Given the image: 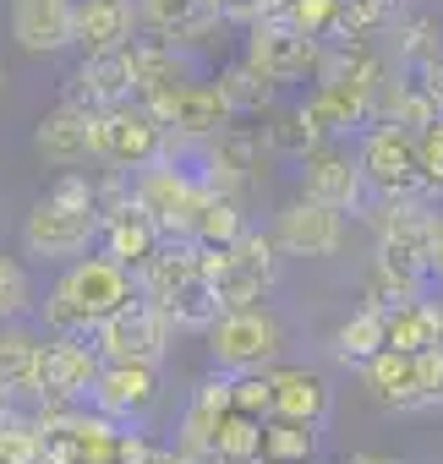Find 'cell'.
<instances>
[{
	"label": "cell",
	"instance_id": "43",
	"mask_svg": "<svg viewBox=\"0 0 443 464\" xmlns=\"http://www.w3.org/2000/svg\"><path fill=\"white\" fill-rule=\"evenodd\" d=\"M231 404L269 420L274 415V382H269V366L263 372H231Z\"/></svg>",
	"mask_w": 443,
	"mask_h": 464
},
{
	"label": "cell",
	"instance_id": "24",
	"mask_svg": "<svg viewBox=\"0 0 443 464\" xmlns=\"http://www.w3.org/2000/svg\"><path fill=\"white\" fill-rule=\"evenodd\" d=\"M356 372H361V388H367L372 404H383V410H421L416 366H410L405 350H389V344H383V350H378L372 361H361Z\"/></svg>",
	"mask_w": 443,
	"mask_h": 464
},
{
	"label": "cell",
	"instance_id": "41",
	"mask_svg": "<svg viewBox=\"0 0 443 464\" xmlns=\"http://www.w3.org/2000/svg\"><path fill=\"white\" fill-rule=\"evenodd\" d=\"M263 142H269V159H290V164H301L307 153H318V148H323V137H318L296 110H290L280 126H269V137H263Z\"/></svg>",
	"mask_w": 443,
	"mask_h": 464
},
{
	"label": "cell",
	"instance_id": "3",
	"mask_svg": "<svg viewBox=\"0 0 443 464\" xmlns=\"http://www.w3.org/2000/svg\"><path fill=\"white\" fill-rule=\"evenodd\" d=\"M164 142H170V131L143 99H121V104L88 115V159L104 169H143L164 153Z\"/></svg>",
	"mask_w": 443,
	"mask_h": 464
},
{
	"label": "cell",
	"instance_id": "13",
	"mask_svg": "<svg viewBox=\"0 0 443 464\" xmlns=\"http://www.w3.org/2000/svg\"><path fill=\"white\" fill-rule=\"evenodd\" d=\"M88 404L99 415L121 420V426L143 420L159 404V366H148V361H104L94 388H88Z\"/></svg>",
	"mask_w": 443,
	"mask_h": 464
},
{
	"label": "cell",
	"instance_id": "6",
	"mask_svg": "<svg viewBox=\"0 0 443 464\" xmlns=\"http://www.w3.org/2000/svg\"><path fill=\"white\" fill-rule=\"evenodd\" d=\"M132 202L164 229V236L192 241V224H197V213H202V202H208V180L159 153L153 164L132 169Z\"/></svg>",
	"mask_w": 443,
	"mask_h": 464
},
{
	"label": "cell",
	"instance_id": "46",
	"mask_svg": "<svg viewBox=\"0 0 443 464\" xmlns=\"http://www.w3.org/2000/svg\"><path fill=\"white\" fill-rule=\"evenodd\" d=\"M427 274L443 279V218H432V241H427Z\"/></svg>",
	"mask_w": 443,
	"mask_h": 464
},
{
	"label": "cell",
	"instance_id": "44",
	"mask_svg": "<svg viewBox=\"0 0 443 464\" xmlns=\"http://www.w3.org/2000/svg\"><path fill=\"white\" fill-rule=\"evenodd\" d=\"M416 366V393H421V410H443V344H427L410 355Z\"/></svg>",
	"mask_w": 443,
	"mask_h": 464
},
{
	"label": "cell",
	"instance_id": "32",
	"mask_svg": "<svg viewBox=\"0 0 443 464\" xmlns=\"http://www.w3.org/2000/svg\"><path fill=\"white\" fill-rule=\"evenodd\" d=\"M213 464H263V420L231 404L213 431Z\"/></svg>",
	"mask_w": 443,
	"mask_h": 464
},
{
	"label": "cell",
	"instance_id": "23",
	"mask_svg": "<svg viewBox=\"0 0 443 464\" xmlns=\"http://www.w3.org/2000/svg\"><path fill=\"white\" fill-rule=\"evenodd\" d=\"M159 241H164V229H159L137 202H126V208H115V213L99 218V252H110V257L126 263V268L148 263V257L159 252Z\"/></svg>",
	"mask_w": 443,
	"mask_h": 464
},
{
	"label": "cell",
	"instance_id": "45",
	"mask_svg": "<svg viewBox=\"0 0 443 464\" xmlns=\"http://www.w3.org/2000/svg\"><path fill=\"white\" fill-rule=\"evenodd\" d=\"M159 453V442L148 437V431H132V426H121V437H115V464H148Z\"/></svg>",
	"mask_w": 443,
	"mask_h": 464
},
{
	"label": "cell",
	"instance_id": "15",
	"mask_svg": "<svg viewBox=\"0 0 443 464\" xmlns=\"http://www.w3.org/2000/svg\"><path fill=\"white\" fill-rule=\"evenodd\" d=\"M296 169H301V197H312V202H323V208H334V213H361L367 180H361L356 153H345L340 142H323V148L307 153Z\"/></svg>",
	"mask_w": 443,
	"mask_h": 464
},
{
	"label": "cell",
	"instance_id": "33",
	"mask_svg": "<svg viewBox=\"0 0 443 464\" xmlns=\"http://www.w3.org/2000/svg\"><path fill=\"white\" fill-rule=\"evenodd\" d=\"M61 431L77 442V459H83V464H115V437H121V420L99 415L94 404H77V410H72V420H66Z\"/></svg>",
	"mask_w": 443,
	"mask_h": 464
},
{
	"label": "cell",
	"instance_id": "19",
	"mask_svg": "<svg viewBox=\"0 0 443 464\" xmlns=\"http://www.w3.org/2000/svg\"><path fill=\"white\" fill-rule=\"evenodd\" d=\"M137 39V6L132 0H77L72 17V50L83 55H110Z\"/></svg>",
	"mask_w": 443,
	"mask_h": 464
},
{
	"label": "cell",
	"instance_id": "12",
	"mask_svg": "<svg viewBox=\"0 0 443 464\" xmlns=\"http://www.w3.org/2000/svg\"><path fill=\"white\" fill-rule=\"evenodd\" d=\"M143 104L164 121V131H175V137H186V142H208V137H219V131L236 121L213 82H192V77H186L181 88L159 93V99H143Z\"/></svg>",
	"mask_w": 443,
	"mask_h": 464
},
{
	"label": "cell",
	"instance_id": "22",
	"mask_svg": "<svg viewBox=\"0 0 443 464\" xmlns=\"http://www.w3.org/2000/svg\"><path fill=\"white\" fill-rule=\"evenodd\" d=\"M225 410H231V377H208V382L186 399L175 448H181L192 464H213V431H219V420H225Z\"/></svg>",
	"mask_w": 443,
	"mask_h": 464
},
{
	"label": "cell",
	"instance_id": "8",
	"mask_svg": "<svg viewBox=\"0 0 443 464\" xmlns=\"http://www.w3.org/2000/svg\"><path fill=\"white\" fill-rule=\"evenodd\" d=\"M88 344L99 350V361H148V366H159L170 355V344H175V323L153 301L137 295L132 306H121L104 323H94Z\"/></svg>",
	"mask_w": 443,
	"mask_h": 464
},
{
	"label": "cell",
	"instance_id": "16",
	"mask_svg": "<svg viewBox=\"0 0 443 464\" xmlns=\"http://www.w3.org/2000/svg\"><path fill=\"white\" fill-rule=\"evenodd\" d=\"M296 115H301L323 142H334V137H345V131L372 126V121H378V99H372V93H361V88H350V82L323 77V82L296 104Z\"/></svg>",
	"mask_w": 443,
	"mask_h": 464
},
{
	"label": "cell",
	"instance_id": "25",
	"mask_svg": "<svg viewBox=\"0 0 443 464\" xmlns=\"http://www.w3.org/2000/svg\"><path fill=\"white\" fill-rule=\"evenodd\" d=\"M269 382H274V415L307 420V426H318L329 415V377L323 372H312V366H269Z\"/></svg>",
	"mask_w": 443,
	"mask_h": 464
},
{
	"label": "cell",
	"instance_id": "7",
	"mask_svg": "<svg viewBox=\"0 0 443 464\" xmlns=\"http://www.w3.org/2000/svg\"><path fill=\"white\" fill-rule=\"evenodd\" d=\"M241 61H252L269 82H323L329 72V39H307L296 34L285 17H258L247 28V50Z\"/></svg>",
	"mask_w": 443,
	"mask_h": 464
},
{
	"label": "cell",
	"instance_id": "40",
	"mask_svg": "<svg viewBox=\"0 0 443 464\" xmlns=\"http://www.w3.org/2000/svg\"><path fill=\"white\" fill-rule=\"evenodd\" d=\"M340 12H345V0H285V6H280V17L296 34H307V39H334Z\"/></svg>",
	"mask_w": 443,
	"mask_h": 464
},
{
	"label": "cell",
	"instance_id": "36",
	"mask_svg": "<svg viewBox=\"0 0 443 464\" xmlns=\"http://www.w3.org/2000/svg\"><path fill=\"white\" fill-rule=\"evenodd\" d=\"M394 39H399V61L410 72L432 66L443 55V23L438 12H410V17H394Z\"/></svg>",
	"mask_w": 443,
	"mask_h": 464
},
{
	"label": "cell",
	"instance_id": "35",
	"mask_svg": "<svg viewBox=\"0 0 443 464\" xmlns=\"http://www.w3.org/2000/svg\"><path fill=\"white\" fill-rule=\"evenodd\" d=\"M345 366H361L383 350V312L378 306H356L340 328H334V344H329Z\"/></svg>",
	"mask_w": 443,
	"mask_h": 464
},
{
	"label": "cell",
	"instance_id": "49",
	"mask_svg": "<svg viewBox=\"0 0 443 464\" xmlns=\"http://www.w3.org/2000/svg\"><path fill=\"white\" fill-rule=\"evenodd\" d=\"M148 464H192V459H186V453H181V448H159V453H153V459H148Z\"/></svg>",
	"mask_w": 443,
	"mask_h": 464
},
{
	"label": "cell",
	"instance_id": "14",
	"mask_svg": "<svg viewBox=\"0 0 443 464\" xmlns=\"http://www.w3.org/2000/svg\"><path fill=\"white\" fill-rule=\"evenodd\" d=\"M367 218H372V236H378V257L427 268V241H432L438 213H427L421 197H378V208Z\"/></svg>",
	"mask_w": 443,
	"mask_h": 464
},
{
	"label": "cell",
	"instance_id": "2",
	"mask_svg": "<svg viewBox=\"0 0 443 464\" xmlns=\"http://www.w3.org/2000/svg\"><path fill=\"white\" fill-rule=\"evenodd\" d=\"M280 263L285 252L274 246V236H258L247 224L231 246H197V274L213 285L219 312H236V306H263L280 285Z\"/></svg>",
	"mask_w": 443,
	"mask_h": 464
},
{
	"label": "cell",
	"instance_id": "28",
	"mask_svg": "<svg viewBox=\"0 0 443 464\" xmlns=\"http://www.w3.org/2000/svg\"><path fill=\"white\" fill-rule=\"evenodd\" d=\"M383 344H389V350H405V355H416V350H427V344H443V301L421 295V301H410V306L383 312Z\"/></svg>",
	"mask_w": 443,
	"mask_h": 464
},
{
	"label": "cell",
	"instance_id": "11",
	"mask_svg": "<svg viewBox=\"0 0 443 464\" xmlns=\"http://www.w3.org/2000/svg\"><path fill=\"white\" fill-rule=\"evenodd\" d=\"M274 246L285 252V257H307V263H318V257H334L340 246H345V213H334V208H323V202H312V197H296V202H285L280 213H274Z\"/></svg>",
	"mask_w": 443,
	"mask_h": 464
},
{
	"label": "cell",
	"instance_id": "38",
	"mask_svg": "<svg viewBox=\"0 0 443 464\" xmlns=\"http://www.w3.org/2000/svg\"><path fill=\"white\" fill-rule=\"evenodd\" d=\"M34 312V274L23 257L0 252V323H23Z\"/></svg>",
	"mask_w": 443,
	"mask_h": 464
},
{
	"label": "cell",
	"instance_id": "34",
	"mask_svg": "<svg viewBox=\"0 0 443 464\" xmlns=\"http://www.w3.org/2000/svg\"><path fill=\"white\" fill-rule=\"evenodd\" d=\"M318 459V426L269 415L263 420V464H312Z\"/></svg>",
	"mask_w": 443,
	"mask_h": 464
},
{
	"label": "cell",
	"instance_id": "27",
	"mask_svg": "<svg viewBox=\"0 0 443 464\" xmlns=\"http://www.w3.org/2000/svg\"><path fill=\"white\" fill-rule=\"evenodd\" d=\"M427 268L416 263H394V257H372L367 263V279H361V306H378V312H394V306H410L427 295Z\"/></svg>",
	"mask_w": 443,
	"mask_h": 464
},
{
	"label": "cell",
	"instance_id": "29",
	"mask_svg": "<svg viewBox=\"0 0 443 464\" xmlns=\"http://www.w3.org/2000/svg\"><path fill=\"white\" fill-rule=\"evenodd\" d=\"M213 88H219V99L231 104L236 121H241V115H269L274 99H280V82H269L252 61H231L225 72L213 77Z\"/></svg>",
	"mask_w": 443,
	"mask_h": 464
},
{
	"label": "cell",
	"instance_id": "39",
	"mask_svg": "<svg viewBox=\"0 0 443 464\" xmlns=\"http://www.w3.org/2000/svg\"><path fill=\"white\" fill-rule=\"evenodd\" d=\"M0 464H44V431L34 426V415H6L0 420Z\"/></svg>",
	"mask_w": 443,
	"mask_h": 464
},
{
	"label": "cell",
	"instance_id": "42",
	"mask_svg": "<svg viewBox=\"0 0 443 464\" xmlns=\"http://www.w3.org/2000/svg\"><path fill=\"white\" fill-rule=\"evenodd\" d=\"M416 169H421V197H443V115L416 131Z\"/></svg>",
	"mask_w": 443,
	"mask_h": 464
},
{
	"label": "cell",
	"instance_id": "21",
	"mask_svg": "<svg viewBox=\"0 0 443 464\" xmlns=\"http://www.w3.org/2000/svg\"><path fill=\"white\" fill-rule=\"evenodd\" d=\"M88 115H94V110H83V104H72V99H61L55 110L39 115L34 148H39V159H44L50 169H77V164H88Z\"/></svg>",
	"mask_w": 443,
	"mask_h": 464
},
{
	"label": "cell",
	"instance_id": "50",
	"mask_svg": "<svg viewBox=\"0 0 443 464\" xmlns=\"http://www.w3.org/2000/svg\"><path fill=\"white\" fill-rule=\"evenodd\" d=\"M0 88H6V66H0Z\"/></svg>",
	"mask_w": 443,
	"mask_h": 464
},
{
	"label": "cell",
	"instance_id": "9",
	"mask_svg": "<svg viewBox=\"0 0 443 464\" xmlns=\"http://www.w3.org/2000/svg\"><path fill=\"white\" fill-rule=\"evenodd\" d=\"M356 164L372 197H421V169H416V137L394 121L361 126Z\"/></svg>",
	"mask_w": 443,
	"mask_h": 464
},
{
	"label": "cell",
	"instance_id": "48",
	"mask_svg": "<svg viewBox=\"0 0 443 464\" xmlns=\"http://www.w3.org/2000/svg\"><path fill=\"white\" fill-rule=\"evenodd\" d=\"M340 464H405V459H394V453H345Z\"/></svg>",
	"mask_w": 443,
	"mask_h": 464
},
{
	"label": "cell",
	"instance_id": "20",
	"mask_svg": "<svg viewBox=\"0 0 443 464\" xmlns=\"http://www.w3.org/2000/svg\"><path fill=\"white\" fill-rule=\"evenodd\" d=\"M72 17L77 0H12V39L28 55H61L72 50Z\"/></svg>",
	"mask_w": 443,
	"mask_h": 464
},
{
	"label": "cell",
	"instance_id": "4",
	"mask_svg": "<svg viewBox=\"0 0 443 464\" xmlns=\"http://www.w3.org/2000/svg\"><path fill=\"white\" fill-rule=\"evenodd\" d=\"M208 361L219 372H263L285 355V323L280 312L263 301V306H236V312H219L208 328Z\"/></svg>",
	"mask_w": 443,
	"mask_h": 464
},
{
	"label": "cell",
	"instance_id": "5",
	"mask_svg": "<svg viewBox=\"0 0 443 464\" xmlns=\"http://www.w3.org/2000/svg\"><path fill=\"white\" fill-rule=\"evenodd\" d=\"M17 241H23V257H34V263H72V257L99 246V208L94 202H66V197L44 191L23 213Z\"/></svg>",
	"mask_w": 443,
	"mask_h": 464
},
{
	"label": "cell",
	"instance_id": "37",
	"mask_svg": "<svg viewBox=\"0 0 443 464\" xmlns=\"http://www.w3.org/2000/svg\"><path fill=\"white\" fill-rule=\"evenodd\" d=\"M241 229H247L241 197H219V191H208V202H202V213H197V224H192V241H197V246H231Z\"/></svg>",
	"mask_w": 443,
	"mask_h": 464
},
{
	"label": "cell",
	"instance_id": "26",
	"mask_svg": "<svg viewBox=\"0 0 443 464\" xmlns=\"http://www.w3.org/2000/svg\"><path fill=\"white\" fill-rule=\"evenodd\" d=\"M186 82V61H181V44L170 39H132V99H159L170 88Z\"/></svg>",
	"mask_w": 443,
	"mask_h": 464
},
{
	"label": "cell",
	"instance_id": "30",
	"mask_svg": "<svg viewBox=\"0 0 443 464\" xmlns=\"http://www.w3.org/2000/svg\"><path fill=\"white\" fill-rule=\"evenodd\" d=\"M159 312L175 323V334H202V328L219 317V295H213V285H208L202 274H186V279L159 301Z\"/></svg>",
	"mask_w": 443,
	"mask_h": 464
},
{
	"label": "cell",
	"instance_id": "10",
	"mask_svg": "<svg viewBox=\"0 0 443 464\" xmlns=\"http://www.w3.org/2000/svg\"><path fill=\"white\" fill-rule=\"evenodd\" d=\"M99 350L83 334H50L39 339V361H34V382L28 399H61V404H88V388L99 377Z\"/></svg>",
	"mask_w": 443,
	"mask_h": 464
},
{
	"label": "cell",
	"instance_id": "1",
	"mask_svg": "<svg viewBox=\"0 0 443 464\" xmlns=\"http://www.w3.org/2000/svg\"><path fill=\"white\" fill-rule=\"evenodd\" d=\"M137 301V274L126 263H115L110 252H83L66 263V274L55 279V290L44 295V328L50 334H94V323H104L110 312Z\"/></svg>",
	"mask_w": 443,
	"mask_h": 464
},
{
	"label": "cell",
	"instance_id": "47",
	"mask_svg": "<svg viewBox=\"0 0 443 464\" xmlns=\"http://www.w3.org/2000/svg\"><path fill=\"white\" fill-rule=\"evenodd\" d=\"M416 77H421V88H427V93H432V99H438V110H443V55H438V61H432V66H421V72H416Z\"/></svg>",
	"mask_w": 443,
	"mask_h": 464
},
{
	"label": "cell",
	"instance_id": "31",
	"mask_svg": "<svg viewBox=\"0 0 443 464\" xmlns=\"http://www.w3.org/2000/svg\"><path fill=\"white\" fill-rule=\"evenodd\" d=\"M39 339H44V334H28V328H17V323H0V393L28 399L34 361H39Z\"/></svg>",
	"mask_w": 443,
	"mask_h": 464
},
{
	"label": "cell",
	"instance_id": "17",
	"mask_svg": "<svg viewBox=\"0 0 443 464\" xmlns=\"http://www.w3.org/2000/svg\"><path fill=\"white\" fill-rule=\"evenodd\" d=\"M137 6V34L170 39V44H208V34L225 28L219 0H132Z\"/></svg>",
	"mask_w": 443,
	"mask_h": 464
},
{
	"label": "cell",
	"instance_id": "18",
	"mask_svg": "<svg viewBox=\"0 0 443 464\" xmlns=\"http://www.w3.org/2000/svg\"><path fill=\"white\" fill-rule=\"evenodd\" d=\"M72 104L83 110H110L121 99H132V44L126 50H110V55H83L77 72L66 77V93Z\"/></svg>",
	"mask_w": 443,
	"mask_h": 464
}]
</instances>
